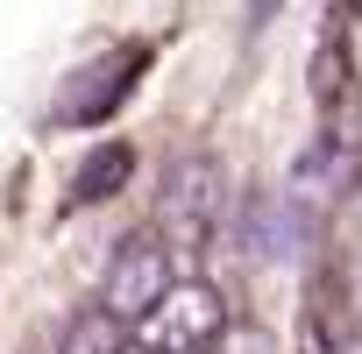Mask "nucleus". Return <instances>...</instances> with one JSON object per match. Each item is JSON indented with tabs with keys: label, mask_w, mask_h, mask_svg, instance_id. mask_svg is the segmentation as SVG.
Here are the masks:
<instances>
[{
	"label": "nucleus",
	"mask_w": 362,
	"mask_h": 354,
	"mask_svg": "<svg viewBox=\"0 0 362 354\" xmlns=\"http://www.w3.org/2000/svg\"><path fill=\"white\" fill-rule=\"evenodd\" d=\"M142 71H149V43H121V50H107V57L78 64V71L57 85L50 121H57V128H107V114L135 92V78H142Z\"/></svg>",
	"instance_id": "7ed1b4c3"
},
{
	"label": "nucleus",
	"mask_w": 362,
	"mask_h": 354,
	"mask_svg": "<svg viewBox=\"0 0 362 354\" xmlns=\"http://www.w3.org/2000/svg\"><path fill=\"white\" fill-rule=\"evenodd\" d=\"M57 354H128V319L107 312V305H93V312H78V319L64 326Z\"/></svg>",
	"instance_id": "423d86ee"
},
{
	"label": "nucleus",
	"mask_w": 362,
	"mask_h": 354,
	"mask_svg": "<svg viewBox=\"0 0 362 354\" xmlns=\"http://www.w3.org/2000/svg\"><path fill=\"white\" fill-rule=\"evenodd\" d=\"M277 8H284V0H249V22H270Z\"/></svg>",
	"instance_id": "1a4fd4ad"
},
{
	"label": "nucleus",
	"mask_w": 362,
	"mask_h": 354,
	"mask_svg": "<svg viewBox=\"0 0 362 354\" xmlns=\"http://www.w3.org/2000/svg\"><path fill=\"white\" fill-rule=\"evenodd\" d=\"M313 99L320 106H341L348 99V50L341 43H320V57H313Z\"/></svg>",
	"instance_id": "0eeeda50"
},
{
	"label": "nucleus",
	"mask_w": 362,
	"mask_h": 354,
	"mask_svg": "<svg viewBox=\"0 0 362 354\" xmlns=\"http://www.w3.org/2000/svg\"><path fill=\"white\" fill-rule=\"evenodd\" d=\"M221 340H228V333H221ZM228 354H270V340H263V333H235Z\"/></svg>",
	"instance_id": "6e6552de"
},
{
	"label": "nucleus",
	"mask_w": 362,
	"mask_h": 354,
	"mask_svg": "<svg viewBox=\"0 0 362 354\" xmlns=\"http://www.w3.org/2000/svg\"><path fill=\"white\" fill-rule=\"evenodd\" d=\"M170 283H177V276H170V248H163L156 234H128V241L114 248V262H107V291H100V305L121 312V319H142Z\"/></svg>",
	"instance_id": "20e7f679"
},
{
	"label": "nucleus",
	"mask_w": 362,
	"mask_h": 354,
	"mask_svg": "<svg viewBox=\"0 0 362 354\" xmlns=\"http://www.w3.org/2000/svg\"><path fill=\"white\" fill-rule=\"evenodd\" d=\"M128 170H135V149L128 142H100L78 170H71V206H100L128 185Z\"/></svg>",
	"instance_id": "39448f33"
},
{
	"label": "nucleus",
	"mask_w": 362,
	"mask_h": 354,
	"mask_svg": "<svg viewBox=\"0 0 362 354\" xmlns=\"http://www.w3.org/2000/svg\"><path fill=\"white\" fill-rule=\"evenodd\" d=\"M221 206H228V170H221L214 156H185V163H170L163 192H156L163 248H170V255H199L206 234L221 227Z\"/></svg>",
	"instance_id": "f257e3e1"
},
{
	"label": "nucleus",
	"mask_w": 362,
	"mask_h": 354,
	"mask_svg": "<svg viewBox=\"0 0 362 354\" xmlns=\"http://www.w3.org/2000/svg\"><path fill=\"white\" fill-rule=\"evenodd\" d=\"M228 333V298L214 283H170L142 319H135V340L149 354H206L214 340Z\"/></svg>",
	"instance_id": "f03ea898"
}]
</instances>
